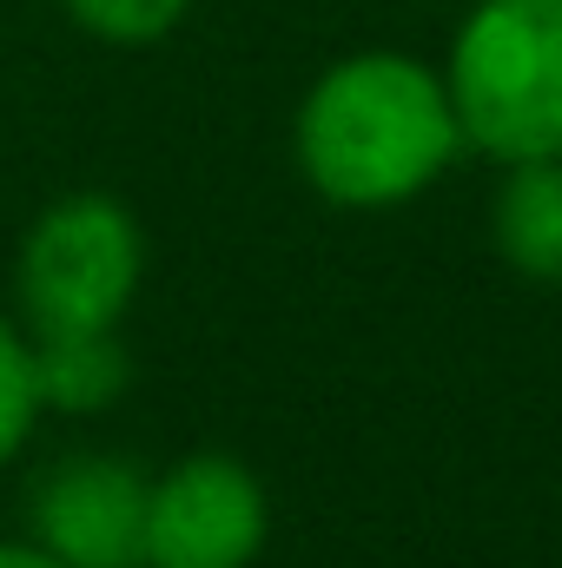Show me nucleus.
Wrapping results in <instances>:
<instances>
[{
    "mask_svg": "<svg viewBox=\"0 0 562 568\" xmlns=\"http://www.w3.org/2000/svg\"><path fill=\"white\" fill-rule=\"evenodd\" d=\"M33 390H40V410H67V417H93L107 404L127 397V351L113 331H53V337H33Z\"/></svg>",
    "mask_w": 562,
    "mask_h": 568,
    "instance_id": "0eeeda50",
    "label": "nucleus"
},
{
    "mask_svg": "<svg viewBox=\"0 0 562 568\" xmlns=\"http://www.w3.org/2000/svg\"><path fill=\"white\" fill-rule=\"evenodd\" d=\"M185 7H192V0H67V13H73L87 33L113 40V47L165 40V33L185 20Z\"/></svg>",
    "mask_w": 562,
    "mask_h": 568,
    "instance_id": "6e6552de",
    "label": "nucleus"
},
{
    "mask_svg": "<svg viewBox=\"0 0 562 568\" xmlns=\"http://www.w3.org/2000/svg\"><path fill=\"white\" fill-rule=\"evenodd\" d=\"M265 523V489L245 463L185 456L145 489V568H252Z\"/></svg>",
    "mask_w": 562,
    "mask_h": 568,
    "instance_id": "20e7f679",
    "label": "nucleus"
},
{
    "mask_svg": "<svg viewBox=\"0 0 562 568\" xmlns=\"http://www.w3.org/2000/svg\"><path fill=\"white\" fill-rule=\"evenodd\" d=\"M140 225L120 199L80 192L33 219L20 245V311L33 337L53 331H113L140 291Z\"/></svg>",
    "mask_w": 562,
    "mask_h": 568,
    "instance_id": "7ed1b4c3",
    "label": "nucleus"
},
{
    "mask_svg": "<svg viewBox=\"0 0 562 568\" xmlns=\"http://www.w3.org/2000/svg\"><path fill=\"white\" fill-rule=\"evenodd\" d=\"M463 145L523 165L562 159V0H483L443 73Z\"/></svg>",
    "mask_w": 562,
    "mask_h": 568,
    "instance_id": "f03ea898",
    "label": "nucleus"
},
{
    "mask_svg": "<svg viewBox=\"0 0 562 568\" xmlns=\"http://www.w3.org/2000/svg\"><path fill=\"white\" fill-rule=\"evenodd\" d=\"M0 568H67V562H53L40 542H0Z\"/></svg>",
    "mask_w": 562,
    "mask_h": 568,
    "instance_id": "9d476101",
    "label": "nucleus"
},
{
    "mask_svg": "<svg viewBox=\"0 0 562 568\" xmlns=\"http://www.w3.org/2000/svg\"><path fill=\"white\" fill-rule=\"evenodd\" d=\"M40 424V390H33V351L27 337L0 317V463L33 436Z\"/></svg>",
    "mask_w": 562,
    "mask_h": 568,
    "instance_id": "1a4fd4ad",
    "label": "nucleus"
},
{
    "mask_svg": "<svg viewBox=\"0 0 562 568\" xmlns=\"http://www.w3.org/2000/svg\"><path fill=\"white\" fill-rule=\"evenodd\" d=\"M456 145L450 93L411 53H351L298 106V172L351 212L418 199Z\"/></svg>",
    "mask_w": 562,
    "mask_h": 568,
    "instance_id": "f257e3e1",
    "label": "nucleus"
},
{
    "mask_svg": "<svg viewBox=\"0 0 562 568\" xmlns=\"http://www.w3.org/2000/svg\"><path fill=\"white\" fill-rule=\"evenodd\" d=\"M145 483L133 463L73 456L33 489V542L67 568L145 562Z\"/></svg>",
    "mask_w": 562,
    "mask_h": 568,
    "instance_id": "39448f33",
    "label": "nucleus"
},
{
    "mask_svg": "<svg viewBox=\"0 0 562 568\" xmlns=\"http://www.w3.org/2000/svg\"><path fill=\"white\" fill-rule=\"evenodd\" d=\"M490 232L510 272H523L530 284H562V159L510 165Z\"/></svg>",
    "mask_w": 562,
    "mask_h": 568,
    "instance_id": "423d86ee",
    "label": "nucleus"
}]
</instances>
